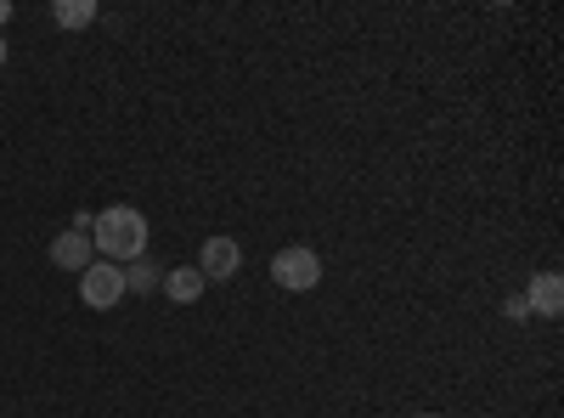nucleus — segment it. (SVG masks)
Segmentation results:
<instances>
[{"instance_id":"obj_3","label":"nucleus","mask_w":564,"mask_h":418,"mask_svg":"<svg viewBox=\"0 0 564 418\" xmlns=\"http://www.w3.org/2000/svg\"><path fill=\"white\" fill-rule=\"evenodd\" d=\"M271 277H276L282 289L305 294V289H316V283H322V260H316L311 249H282V255L271 260Z\"/></svg>"},{"instance_id":"obj_8","label":"nucleus","mask_w":564,"mask_h":418,"mask_svg":"<svg viewBox=\"0 0 564 418\" xmlns=\"http://www.w3.org/2000/svg\"><path fill=\"white\" fill-rule=\"evenodd\" d=\"M124 271V294H153V289H164V266H153L148 255H141V260H130V266H119Z\"/></svg>"},{"instance_id":"obj_6","label":"nucleus","mask_w":564,"mask_h":418,"mask_svg":"<svg viewBox=\"0 0 564 418\" xmlns=\"http://www.w3.org/2000/svg\"><path fill=\"white\" fill-rule=\"evenodd\" d=\"M525 306H531V317H558V311H564V283H558V271H542V277H536L531 294H525Z\"/></svg>"},{"instance_id":"obj_2","label":"nucleus","mask_w":564,"mask_h":418,"mask_svg":"<svg viewBox=\"0 0 564 418\" xmlns=\"http://www.w3.org/2000/svg\"><path fill=\"white\" fill-rule=\"evenodd\" d=\"M79 300H85L90 311L119 306V300H124V271H119L113 260H90V266L79 271Z\"/></svg>"},{"instance_id":"obj_1","label":"nucleus","mask_w":564,"mask_h":418,"mask_svg":"<svg viewBox=\"0 0 564 418\" xmlns=\"http://www.w3.org/2000/svg\"><path fill=\"white\" fill-rule=\"evenodd\" d=\"M90 249H102V260L113 266H130L148 255V215L130 210V204H113L90 221Z\"/></svg>"},{"instance_id":"obj_13","label":"nucleus","mask_w":564,"mask_h":418,"mask_svg":"<svg viewBox=\"0 0 564 418\" xmlns=\"http://www.w3.org/2000/svg\"><path fill=\"white\" fill-rule=\"evenodd\" d=\"M0 63H7V40H0Z\"/></svg>"},{"instance_id":"obj_11","label":"nucleus","mask_w":564,"mask_h":418,"mask_svg":"<svg viewBox=\"0 0 564 418\" xmlns=\"http://www.w3.org/2000/svg\"><path fill=\"white\" fill-rule=\"evenodd\" d=\"M12 18V0H0V23H7Z\"/></svg>"},{"instance_id":"obj_7","label":"nucleus","mask_w":564,"mask_h":418,"mask_svg":"<svg viewBox=\"0 0 564 418\" xmlns=\"http://www.w3.org/2000/svg\"><path fill=\"white\" fill-rule=\"evenodd\" d=\"M164 294H170L175 306H193V300L204 294V271H198V266H175V271L164 277Z\"/></svg>"},{"instance_id":"obj_4","label":"nucleus","mask_w":564,"mask_h":418,"mask_svg":"<svg viewBox=\"0 0 564 418\" xmlns=\"http://www.w3.org/2000/svg\"><path fill=\"white\" fill-rule=\"evenodd\" d=\"M238 266H243L238 238H209V244H204V255H198L204 283H209V277H215V283H226V277H238Z\"/></svg>"},{"instance_id":"obj_10","label":"nucleus","mask_w":564,"mask_h":418,"mask_svg":"<svg viewBox=\"0 0 564 418\" xmlns=\"http://www.w3.org/2000/svg\"><path fill=\"white\" fill-rule=\"evenodd\" d=\"M502 311H508V322H531V306H525V294H513Z\"/></svg>"},{"instance_id":"obj_5","label":"nucleus","mask_w":564,"mask_h":418,"mask_svg":"<svg viewBox=\"0 0 564 418\" xmlns=\"http://www.w3.org/2000/svg\"><path fill=\"white\" fill-rule=\"evenodd\" d=\"M90 255H97V249H90V232H79V226H68L63 238H52V260H57L63 271H85Z\"/></svg>"},{"instance_id":"obj_12","label":"nucleus","mask_w":564,"mask_h":418,"mask_svg":"<svg viewBox=\"0 0 564 418\" xmlns=\"http://www.w3.org/2000/svg\"><path fill=\"white\" fill-rule=\"evenodd\" d=\"M412 418H441V412H412Z\"/></svg>"},{"instance_id":"obj_9","label":"nucleus","mask_w":564,"mask_h":418,"mask_svg":"<svg viewBox=\"0 0 564 418\" xmlns=\"http://www.w3.org/2000/svg\"><path fill=\"white\" fill-rule=\"evenodd\" d=\"M52 18H57L63 29H85V23H97V0H57Z\"/></svg>"}]
</instances>
